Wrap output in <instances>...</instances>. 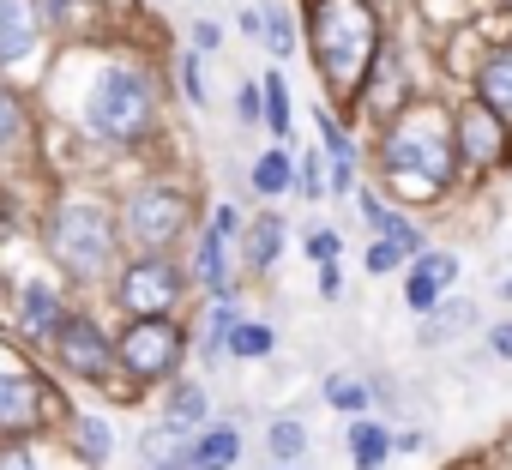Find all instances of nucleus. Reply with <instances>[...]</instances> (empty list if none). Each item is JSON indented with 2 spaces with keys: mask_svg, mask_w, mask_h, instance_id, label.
<instances>
[{
  "mask_svg": "<svg viewBox=\"0 0 512 470\" xmlns=\"http://www.w3.org/2000/svg\"><path fill=\"white\" fill-rule=\"evenodd\" d=\"M19 133H25V109H19V97L7 85H0V151H13Z\"/></svg>",
  "mask_w": 512,
  "mask_h": 470,
  "instance_id": "27",
  "label": "nucleus"
},
{
  "mask_svg": "<svg viewBox=\"0 0 512 470\" xmlns=\"http://www.w3.org/2000/svg\"><path fill=\"white\" fill-rule=\"evenodd\" d=\"M0 470H37V458H31V446H0Z\"/></svg>",
  "mask_w": 512,
  "mask_h": 470,
  "instance_id": "32",
  "label": "nucleus"
},
{
  "mask_svg": "<svg viewBox=\"0 0 512 470\" xmlns=\"http://www.w3.org/2000/svg\"><path fill=\"white\" fill-rule=\"evenodd\" d=\"M278 470H296V464H278Z\"/></svg>",
  "mask_w": 512,
  "mask_h": 470,
  "instance_id": "43",
  "label": "nucleus"
},
{
  "mask_svg": "<svg viewBox=\"0 0 512 470\" xmlns=\"http://www.w3.org/2000/svg\"><path fill=\"white\" fill-rule=\"evenodd\" d=\"M181 356H187V332L169 314H133V326L115 344V362L139 380H169L181 368Z\"/></svg>",
  "mask_w": 512,
  "mask_h": 470,
  "instance_id": "5",
  "label": "nucleus"
},
{
  "mask_svg": "<svg viewBox=\"0 0 512 470\" xmlns=\"http://www.w3.org/2000/svg\"><path fill=\"white\" fill-rule=\"evenodd\" d=\"M205 416H211V398H205V386L181 380V386L169 392V410H163V422H169V428H181V434H193Z\"/></svg>",
  "mask_w": 512,
  "mask_h": 470,
  "instance_id": "17",
  "label": "nucleus"
},
{
  "mask_svg": "<svg viewBox=\"0 0 512 470\" xmlns=\"http://www.w3.org/2000/svg\"><path fill=\"white\" fill-rule=\"evenodd\" d=\"M43 19H37V0H0V67H13L37 49Z\"/></svg>",
  "mask_w": 512,
  "mask_h": 470,
  "instance_id": "11",
  "label": "nucleus"
},
{
  "mask_svg": "<svg viewBox=\"0 0 512 470\" xmlns=\"http://www.w3.org/2000/svg\"><path fill=\"white\" fill-rule=\"evenodd\" d=\"M434 308H440V302H434ZM434 320H440V326H428V332H422V344H434V338H452V332H464L470 308H464V302H452V308H440Z\"/></svg>",
  "mask_w": 512,
  "mask_h": 470,
  "instance_id": "29",
  "label": "nucleus"
},
{
  "mask_svg": "<svg viewBox=\"0 0 512 470\" xmlns=\"http://www.w3.org/2000/svg\"><path fill=\"white\" fill-rule=\"evenodd\" d=\"M223 248H229V235L211 223V229L199 235V254H193L199 284H205V290H217V296H229V254H223Z\"/></svg>",
  "mask_w": 512,
  "mask_h": 470,
  "instance_id": "14",
  "label": "nucleus"
},
{
  "mask_svg": "<svg viewBox=\"0 0 512 470\" xmlns=\"http://www.w3.org/2000/svg\"><path fill=\"white\" fill-rule=\"evenodd\" d=\"M25 326H31V332H43V338L61 326V302H55V290H49V284H31V290H25Z\"/></svg>",
  "mask_w": 512,
  "mask_h": 470,
  "instance_id": "19",
  "label": "nucleus"
},
{
  "mask_svg": "<svg viewBox=\"0 0 512 470\" xmlns=\"http://www.w3.org/2000/svg\"><path fill=\"white\" fill-rule=\"evenodd\" d=\"M326 398H332V410H344V416H368V392H362L356 380H344V374L326 380Z\"/></svg>",
  "mask_w": 512,
  "mask_h": 470,
  "instance_id": "25",
  "label": "nucleus"
},
{
  "mask_svg": "<svg viewBox=\"0 0 512 470\" xmlns=\"http://www.w3.org/2000/svg\"><path fill=\"white\" fill-rule=\"evenodd\" d=\"M49 248L67 272L79 278H97L115 254V217L97 205V199H61L49 211Z\"/></svg>",
  "mask_w": 512,
  "mask_h": 470,
  "instance_id": "4",
  "label": "nucleus"
},
{
  "mask_svg": "<svg viewBox=\"0 0 512 470\" xmlns=\"http://www.w3.org/2000/svg\"><path fill=\"white\" fill-rule=\"evenodd\" d=\"M49 344H55L61 368H73L79 380H103V374L115 368V344H109L103 326L85 320V314H61V326L49 332Z\"/></svg>",
  "mask_w": 512,
  "mask_h": 470,
  "instance_id": "7",
  "label": "nucleus"
},
{
  "mask_svg": "<svg viewBox=\"0 0 512 470\" xmlns=\"http://www.w3.org/2000/svg\"><path fill=\"white\" fill-rule=\"evenodd\" d=\"M37 422H43V380L19 356H0V434H25Z\"/></svg>",
  "mask_w": 512,
  "mask_h": 470,
  "instance_id": "9",
  "label": "nucleus"
},
{
  "mask_svg": "<svg viewBox=\"0 0 512 470\" xmlns=\"http://www.w3.org/2000/svg\"><path fill=\"white\" fill-rule=\"evenodd\" d=\"M302 193H308V199H320V193H326V181H320V157H308V163H302Z\"/></svg>",
  "mask_w": 512,
  "mask_h": 470,
  "instance_id": "35",
  "label": "nucleus"
},
{
  "mask_svg": "<svg viewBox=\"0 0 512 470\" xmlns=\"http://www.w3.org/2000/svg\"><path fill=\"white\" fill-rule=\"evenodd\" d=\"M13 235V211H7V199H0V242Z\"/></svg>",
  "mask_w": 512,
  "mask_h": 470,
  "instance_id": "41",
  "label": "nucleus"
},
{
  "mask_svg": "<svg viewBox=\"0 0 512 470\" xmlns=\"http://www.w3.org/2000/svg\"><path fill=\"white\" fill-rule=\"evenodd\" d=\"M79 446H85V458H91V464H103V458H109V446H115L109 422H103V416H79Z\"/></svg>",
  "mask_w": 512,
  "mask_h": 470,
  "instance_id": "26",
  "label": "nucleus"
},
{
  "mask_svg": "<svg viewBox=\"0 0 512 470\" xmlns=\"http://www.w3.org/2000/svg\"><path fill=\"white\" fill-rule=\"evenodd\" d=\"M260 103H266V133H290V91H284V79L278 73H266L260 79Z\"/></svg>",
  "mask_w": 512,
  "mask_h": 470,
  "instance_id": "20",
  "label": "nucleus"
},
{
  "mask_svg": "<svg viewBox=\"0 0 512 470\" xmlns=\"http://www.w3.org/2000/svg\"><path fill=\"white\" fill-rule=\"evenodd\" d=\"M229 326H235V308H229V296L205 314V362H217V350L229 344Z\"/></svg>",
  "mask_w": 512,
  "mask_h": 470,
  "instance_id": "24",
  "label": "nucleus"
},
{
  "mask_svg": "<svg viewBox=\"0 0 512 470\" xmlns=\"http://www.w3.org/2000/svg\"><path fill=\"white\" fill-rule=\"evenodd\" d=\"M308 43H314V67H320L326 91L356 103L368 73H374V55H380V13H374V0H314Z\"/></svg>",
  "mask_w": 512,
  "mask_h": 470,
  "instance_id": "1",
  "label": "nucleus"
},
{
  "mask_svg": "<svg viewBox=\"0 0 512 470\" xmlns=\"http://www.w3.org/2000/svg\"><path fill=\"white\" fill-rule=\"evenodd\" d=\"M85 127L103 145H133L157 127V91L133 67H103L85 91Z\"/></svg>",
  "mask_w": 512,
  "mask_h": 470,
  "instance_id": "3",
  "label": "nucleus"
},
{
  "mask_svg": "<svg viewBox=\"0 0 512 470\" xmlns=\"http://www.w3.org/2000/svg\"><path fill=\"white\" fill-rule=\"evenodd\" d=\"M404 260H410V254H404L398 242H386V235H380V242L368 248V272H374V278H386V272H398Z\"/></svg>",
  "mask_w": 512,
  "mask_h": 470,
  "instance_id": "28",
  "label": "nucleus"
},
{
  "mask_svg": "<svg viewBox=\"0 0 512 470\" xmlns=\"http://www.w3.org/2000/svg\"><path fill=\"white\" fill-rule=\"evenodd\" d=\"M278 248H284V217H278V211L253 217V223H247V272H266V266L278 260Z\"/></svg>",
  "mask_w": 512,
  "mask_h": 470,
  "instance_id": "16",
  "label": "nucleus"
},
{
  "mask_svg": "<svg viewBox=\"0 0 512 470\" xmlns=\"http://www.w3.org/2000/svg\"><path fill=\"white\" fill-rule=\"evenodd\" d=\"M187 452H193V464H199V470H229V464H235V452H241V440H235V428H193Z\"/></svg>",
  "mask_w": 512,
  "mask_h": 470,
  "instance_id": "15",
  "label": "nucleus"
},
{
  "mask_svg": "<svg viewBox=\"0 0 512 470\" xmlns=\"http://www.w3.org/2000/svg\"><path fill=\"white\" fill-rule=\"evenodd\" d=\"M235 109H241V121H247V127L266 115V103H260V79H241V91H235Z\"/></svg>",
  "mask_w": 512,
  "mask_h": 470,
  "instance_id": "30",
  "label": "nucleus"
},
{
  "mask_svg": "<svg viewBox=\"0 0 512 470\" xmlns=\"http://www.w3.org/2000/svg\"><path fill=\"white\" fill-rule=\"evenodd\" d=\"M380 163L416 187V193H440L458 169V127L440 103H416L404 109L398 121H386V139H380Z\"/></svg>",
  "mask_w": 512,
  "mask_h": 470,
  "instance_id": "2",
  "label": "nucleus"
},
{
  "mask_svg": "<svg viewBox=\"0 0 512 470\" xmlns=\"http://www.w3.org/2000/svg\"><path fill=\"white\" fill-rule=\"evenodd\" d=\"M217 43H223V31H217V25H199V31H193V49H199V55H211Z\"/></svg>",
  "mask_w": 512,
  "mask_h": 470,
  "instance_id": "37",
  "label": "nucleus"
},
{
  "mask_svg": "<svg viewBox=\"0 0 512 470\" xmlns=\"http://www.w3.org/2000/svg\"><path fill=\"white\" fill-rule=\"evenodd\" d=\"M181 79H187V97H193V103H205V79H199V55H187V61H181Z\"/></svg>",
  "mask_w": 512,
  "mask_h": 470,
  "instance_id": "33",
  "label": "nucleus"
},
{
  "mask_svg": "<svg viewBox=\"0 0 512 470\" xmlns=\"http://www.w3.org/2000/svg\"><path fill=\"white\" fill-rule=\"evenodd\" d=\"M49 13H55V19H67V0H49Z\"/></svg>",
  "mask_w": 512,
  "mask_h": 470,
  "instance_id": "42",
  "label": "nucleus"
},
{
  "mask_svg": "<svg viewBox=\"0 0 512 470\" xmlns=\"http://www.w3.org/2000/svg\"><path fill=\"white\" fill-rule=\"evenodd\" d=\"M320 266H326V272H320V296H338V290H344V278H338V266H332V260H320Z\"/></svg>",
  "mask_w": 512,
  "mask_h": 470,
  "instance_id": "38",
  "label": "nucleus"
},
{
  "mask_svg": "<svg viewBox=\"0 0 512 470\" xmlns=\"http://www.w3.org/2000/svg\"><path fill=\"white\" fill-rule=\"evenodd\" d=\"M266 43H272V55H290L296 49V31H290L284 13H266Z\"/></svg>",
  "mask_w": 512,
  "mask_h": 470,
  "instance_id": "31",
  "label": "nucleus"
},
{
  "mask_svg": "<svg viewBox=\"0 0 512 470\" xmlns=\"http://www.w3.org/2000/svg\"><path fill=\"white\" fill-rule=\"evenodd\" d=\"M121 302L133 314H169L181 302V272L163 260V254H145L121 272Z\"/></svg>",
  "mask_w": 512,
  "mask_h": 470,
  "instance_id": "8",
  "label": "nucleus"
},
{
  "mask_svg": "<svg viewBox=\"0 0 512 470\" xmlns=\"http://www.w3.org/2000/svg\"><path fill=\"white\" fill-rule=\"evenodd\" d=\"M362 211H368V223H374V229H380V235H386V229H392V223H398V217H392V211H386V205H380V199H374V193H362Z\"/></svg>",
  "mask_w": 512,
  "mask_h": 470,
  "instance_id": "34",
  "label": "nucleus"
},
{
  "mask_svg": "<svg viewBox=\"0 0 512 470\" xmlns=\"http://www.w3.org/2000/svg\"><path fill=\"white\" fill-rule=\"evenodd\" d=\"M308 254H314V260H338V235H332V229H320L314 242H308Z\"/></svg>",
  "mask_w": 512,
  "mask_h": 470,
  "instance_id": "36",
  "label": "nucleus"
},
{
  "mask_svg": "<svg viewBox=\"0 0 512 470\" xmlns=\"http://www.w3.org/2000/svg\"><path fill=\"white\" fill-rule=\"evenodd\" d=\"M187 223H193V205L181 193H169V187H139L127 199V235H133L145 254H163Z\"/></svg>",
  "mask_w": 512,
  "mask_h": 470,
  "instance_id": "6",
  "label": "nucleus"
},
{
  "mask_svg": "<svg viewBox=\"0 0 512 470\" xmlns=\"http://www.w3.org/2000/svg\"><path fill=\"white\" fill-rule=\"evenodd\" d=\"M302 452H308V428L290 422V416H278V422H272V458H278V464H296Z\"/></svg>",
  "mask_w": 512,
  "mask_h": 470,
  "instance_id": "22",
  "label": "nucleus"
},
{
  "mask_svg": "<svg viewBox=\"0 0 512 470\" xmlns=\"http://www.w3.org/2000/svg\"><path fill=\"white\" fill-rule=\"evenodd\" d=\"M290 181H296V163L284 151H266L260 163H253V187H260V193H284Z\"/></svg>",
  "mask_w": 512,
  "mask_h": 470,
  "instance_id": "21",
  "label": "nucleus"
},
{
  "mask_svg": "<svg viewBox=\"0 0 512 470\" xmlns=\"http://www.w3.org/2000/svg\"><path fill=\"white\" fill-rule=\"evenodd\" d=\"M494 350H500V356H512V326H494Z\"/></svg>",
  "mask_w": 512,
  "mask_h": 470,
  "instance_id": "40",
  "label": "nucleus"
},
{
  "mask_svg": "<svg viewBox=\"0 0 512 470\" xmlns=\"http://www.w3.org/2000/svg\"><path fill=\"white\" fill-rule=\"evenodd\" d=\"M211 223H217L223 235H235V229H241V217H235V205H217V217H211Z\"/></svg>",
  "mask_w": 512,
  "mask_h": 470,
  "instance_id": "39",
  "label": "nucleus"
},
{
  "mask_svg": "<svg viewBox=\"0 0 512 470\" xmlns=\"http://www.w3.org/2000/svg\"><path fill=\"white\" fill-rule=\"evenodd\" d=\"M458 127V163H500L512 145H506V127H500V115L494 109H470V115H458L452 121Z\"/></svg>",
  "mask_w": 512,
  "mask_h": 470,
  "instance_id": "10",
  "label": "nucleus"
},
{
  "mask_svg": "<svg viewBox=\"0 0 512 470\" xmlns=\"http://www.w3.org/2000/svg\"><path fill=\"white\" fill-rule=\"evenodd\" d=\"M272 344H278L272 326H247V320L229 326V350H235V356H272Z\"/></svg>",
  "mask_w": 512,
  "mask_h": 470,
  "instance_id": "23",
  "label": "nucleus"
},
{
  "mask_svg": "<svg viewBox=\"0 0 512 470\" xmlns=\"http://www.w3.org/2000/svg\"><path fill=\"white\" fill-rule=\"evenodd\" d=\"M350 452H356V470H380V464L392 458V434H386L380 422L356 416V422H350Z\"/></svg>",
  "mask_w": 512,
  "mask_h": 470,
  "instance_id": "18",
  "label": "nucleus"
},
{
  "mask_svg": "<svg viewBox=\"0 0 512 470\" xmlns=\"http://www.w3.org/2000/svg\"><path fill=\"white\" fill-rule=\"evenodd\" d=\"M506 7H512V0H506Z\"/></svg>",
  "mask_w": 512,
  "mask_h": 470,
  "instance_id": "44",
  "label": "nucleus"
},
{
  "mask_svg": "<svg viewBox=\"0 0 512 470\" xmlns=\"http://www.w3.org/2000/svg\"><path fill=\"white\" fill-rule=\"evenodd\" d=\"M476 97H482V109H494L500 121H512V43H500V49L482 55V67H476Z\"/></svg>",
  "mask_w": 512,
  "mask_h": 470,
  "instance_id": "13",
  "label": "nucleus"
},
{
  "mask_svg": "<svg viewBox=\"0 0 512 470\" xmlns=\"http://www.w3.org/2000/svg\"><path fill=\"white\" fill-rule=\"evenodd\" d=\"M452 278H458V254H416V272L404 278V302L416 314H434V302Z\"/></svg>",
  "mask_w": 512,
  "mask_h": 470,
  "instance_id": "12",
  "label": "nucleus"
}]
</instances>
